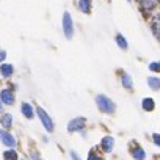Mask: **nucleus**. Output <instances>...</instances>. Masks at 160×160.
Returning a JSON list of instances; mask_svg holds the SVG:
<instances>
[{"mask_svg":"<svg viewBox=\"0 0 160 160\" xmlns=\"http://www.w3.org/2000/svg\"><path fill=\"white\" fill-rule=\"evenodd\" d=\"M116 44L122 49V50H127V47H129V44H127V41H126V38L119 33V35H116Z\"/></svg>","mask_w":160,"mask_h":160,"instance_id":"a211bd4d","label":"nucleus"},{"mask_svg":"<svg viewBox=\"0 0 160 160\" xmlns=\"http://www.w3.org/2000/svg\"><path fill=\"white\" fill-rule=\"evenodd\" d=\"M0 74L3 77H11L14 74V66L13 64H2L0 66Z\"/></svg>","mask_w":160,"mask_h":160,"instance_id":"4468645a","label":"nucleus"},{"mask_svg":"<svg viewBox=\"0 0 160 160\" xmlns=\"http://www.w3.org/2000/svg\"><path fill=\"white\" fill-rule=\"evenodd\" d=\"M71 158H72V160H82V158L78 157V154H77V152H74V151L71 152Z\"/></svg>","mask_w":160,"mask_h":160,"instance_id":"393cba45","label":"nucleus"},{"mask_svg":"<svg viewBox=\"0 0 160 160\" xmlns=\"http://www.w3.org/2000/svg\"><path fill=\"white\" fill-rule=\"evenodd\" d=\"M113 148H115V138H113L112 135L104 137L102 141H101V149H102L104 152H112Z\"/></svg>","mask_w":160,"mask_h":160,"instance_id":"6e6552de","label":"nucleus"},{"mask_svg":"<svg viewBox=\"0 0 160 160\" xmlns=\"http://www.w3.org/2000/svg\"><path fill=\"white\" fill-rule=\"evenodd\" d=\"M149 69L152 72H160V61H152L149 63Z\"/></svg>","mask_w":160,"mask_h":160,"instance_id":"aec40b11","label":"nucleus"},{"mask_svg":"<svg viewBox=\"0 0 160 160\" xmlns=\"http://www.w3.org/2000/svg\"><path fill=\"white\" fill-rule=\"evenodd\" d=\"M141 107H143V110H146V112H152V110L155 108V102H154L152 98H144L143 102H141Z\"/></svg>","mask_w":160,"mask_h":160,"instance_id":"2eb2a0df","label":"nucleus"},{"mask_svg":"<svg viewBox=\"0 0 160 160\" xmlns=\"http://www.w3.org/2000/svg\"><path fill=\"white\" fill-rule=\"evenodd\" d=\"M88 160H102V157H101L96 151H90V154H88Z\"/></svg>","mask_w":160,"mask_h":160,"instance_id":"412c9836","label":"nucleus"},{"mask_svg":"<svg viewBox=\"0 0 160 160\" xmlns=\"http://www.w3.org/2000/svg\"><path fill=\"white\" fill-rule=\"evenodd\" d=\"M152 141H154V144L160 146V133H154L152 135Z\"/></svg>","mask_w":160,"mask_h":160,"instance_id":"4be33fe9","label":"nucleus"},{"mask_svg":"<svg viewBox=\"0 0 160 160\" xmlns=\"http://www.w3.org/2000/svg\"><path fill=\"white\" fill-rule=\"evenodd\" d=\"M130 155H132L135 160H144V158H146V151H144L141 146H138L137 143H132V144H130Z\"/></svg>","mask_w":160,"mask_h":160,"instance_id":"0eeeda50","label":"nucleus"},{"mask_svg":"<svg viewBox=\"0 0 160 160\" xmlns=\"http://www.w3.org/2000/svg\"><path fill=\"white\" fill-rule=\"evenodd\" d=\"M121 85L126 88V90H132L133 88V80H132V77L127 74V72H121Z\"/></svg>","mask_w":160,"mask_h":160,"instance_id":"9b49d317","label":"nucleus"},{"mask_svg":"<svg viewBox=\"0 0 160 160\" xmlns=\"http://www.w3.org/2000/svg\"><path fill=\"white\" fill-rule=\"evenodd\" d=\"M152 32H154V35L160 39V19H158V21H155V22L152 24Z\"/></svg>","mask_w":160,"mask_h":160,"instance_id":"6ab92c4d","label":"nucleus"},{"mask_svg":"<svg viewBox=\"0 0 160 160\" xmlns=\"http://www.w3.org/2000/svg\"><path fill=\"white\" fill-rule=\"evenodd\" d=\"M5 58H7V52H5L3 49H0V63L5 61Z\"/></svg>","mask_w":160,"mask_h":160,"instance_id":"b1692460","label":"nucleus"},{"mask_svg":"<svg viewBox=\"0 0 160 160\" xmlns=\"http://www.w3.org/2000/svg\"><path fill=\"white\" fill-rule=\"evenodd\" d=\"M77 7H78V10L82 11V13L90 14L91 13V0H78Z\"/></svg>","mask_w":160,"mask_h":160,"instance_id":"f8f14e48","label":"nucleus"},{"mask_svg":"<svg viewBox=\"0 0 160 160\" xmlns=\"http://www.w3.org/2000/svg\"><path fill=\"white\" fill-rule=\"evenodd\" d=\"M35 110H36V113H38V116H39V119H41V122H42V126H44V129H46L47 132H52V130H53V121H52V118L47 115V112H46L42 107H36Z\"/></svg>","mask_w":160,"mask_h":160,"instance_id":"f03ea898","label":"nucleus"},{"mask_svg":"<svg viewBox=\"0 0 160 160\" xmlns=\"http://www.w3.org/2000/svg\"><path fill=\"white\" fill-rule=\"evenodd\" d=\"M30 155H32V160H42V158L39 157V154H38L36 151H32V154H30Z\"/></svg>","mask_w":160,"mask_h":160,"instance_id":"5701e85b","label":"nucleus"},{"mask_svg":"<svg viewBox=\"0 0 160 160\" xmlns=\"http://www.w3.org/2000/svg\"><path fill=\"white\" fill-rule=\"evenodd\" d=\"M0 124H2L3 130H8L13 126V115L11 113H3L0 116Z\"/></svg>","mask_w":160,"mask_h":160,"instance_id":"1a4fd4ad","label":"nucleus"},{"mask_svg":"<svg viewBox=\"0 0 160 160\" xmlns=\"http://www.w3.org/2000/svg\"><path fill=\"white\" fill-rule=\"evenodd\" d=\"M22 160H25V158H22Z\"/></svg>","mask_w":160,"mask_h":160,"instance_id":"bb28decb","label":"nucleus"},{"mask_svg":"<svg viewBox=\"0 0 160 160\" xmlns=\"http://www.w3.org/2000/svg\"><path fill=\"white\" fill-rule=\"evenodd\" d=\"M3 158L5 160H19V155H18V152L14 149H7L3 152Z\"/></svg>","mask_w":160,"mask_h":160,"instance_id":"f3484780","label":"nucleus"},{"mask_svg":"<svg viewBox=\"0 0 160 160\" xmlns=\"http://www.w3.org/2000/svg\"><path fill=\"white\" fill-rule=\"evenodd\" d=\"M0 141H2L7 148H10V149H13L16 146V138L8 130H3V129H0Z\"/></svg>","mask_w":160,"mask_h":160,"instance_id":"39448f33","label":"nucleus"},{"mask_svg":"<svg viewBox=\"0 0 160 160\" xmlns=\"http://www.w3.org/2000/svg\"><path fill=\"white\" fill-rule=\"evenodd\" d=\"M96 105H98V108H99L102 113H105V115H113L115 110H116L115 102H113L112 99H108L107 96H104V94H98V96H96Z\"/></svg>","mask_w":160,"mask_h":160,"instance_id":"f257e3e1","label":"nucleus"},{"mask_svg":"<svg viewBox=\"0 0 160 160\" xmlns=\"http://www.w3.org/2000/svg\"><path fill=\"white\" fill-rule=\"evenodd\" d=\"M63 30H64V35L68 39L72 38L74 35V24H72V18L69 13H64L63 14Z\"/></svg>","mask_w":160,"mask_h":160,"instance_id":"20e7f679","label":"nucleus"},{"mask_svg":"<svg viewBox=\"0 0 160 160\" xmlns=\"http://www.w3.org/2000/svg\"><path fill=\"white\" fill-rule=\"evenodd\" d=\"M0 102H2L3 105H13L14 104V93H13V90L5 88V90L0 91Z\"/></svg>","mask_w":160,"mask_h":160,"instance_id":"423d86ee","label":"nucleus"},{"mask_svg":"<svg viewBox=\"0 0 160 160\" xmlns=\"http://www.w3.org/2000/svg\"><path fill=\"white\" fill-rule=\"evenodd\" d=\"M138 3L141 5L143 11H151L155 8V0H138Z\"/></svg>","mask_w":160,"mask_h":160,"instance_id":"ddd939ff","label":"nucleus"},{"mask_svg":"<svg viewBox=\"0 0 160 160\" xmlns=\"http://www.w3.org/2000/svg\"><path fill=\"white\" fill-rule=\"evenodd\" d=\"M21 112H22V115H24L27 119H33V116H35L33 107H32L28 102H22V104H21Z\"/></svg>","mask_w":160,"mask_h":160,"instance_id":"9d476101","label":"nucleus"},{"mask_svg":"<svg viewBox=\"0 0 160 160\" xmlns=\"http://www.w3.org/2000/svg\"><path fill=\"white\" fill-rule=\"evenodd\" d=\"M0 112H3V104L0 102Z\"/></svg>","mask_w":160,"mask_h":160,"instance_id":"a878e982","label":"nucleus"},{"mask_svg":"<svg viewBox=\"0 0 160 160\" xmlns=\"http://www.w3.org/2000/svg\"><path fill=\"white\" fill-rule=\"evenodd\" d=\"M85 122H87V119L82 118V116L72 118V119L68 122V130H69V132H82L83 127H85Z\"/></svg>","mask_w":160,"mask_h":160,"instance_id":"7ed1b4c3","label":"nucleus"},{"mask_svg":"<svg viewBox=\"0 0 160 160\" xmlns=\"http://www.w3.org/2000/svg\"><path fill=\"white\" fill-rule=\"evenodd\" d=\"M148 85L151 87V90L158 91L160 90V78L158 77H148Z\"/></svg>","mask_w":160,"mask_h":160,"instance_id":"dca6fc26","label":"nucleus"}]
</instances>
